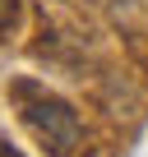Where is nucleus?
<instances>
[{"label":"nucleus","mask_w":148,"mask_h":157,"mask_svg":"<svg viewBox=\"0 0 148 157\" xmlns=\"http://www.w3.org/2000/svg\"><path fill=\"white\" fill-rule=\"evenodd\" d=\"M14 93H19V102H23L28 129H33L56 157H79V148H84V125H79V116H74L60 97L37 93V88H28V83H19Z\"/></svg>","instance_id":"obj_1"},{"label":"nucleus","mask_w":148,"mask_h":157,"mask_svg":"<svg viewBox=\"0 0 148 157\" xmlns=\"http://www.w3.org/2000/svg\"><path fill=\"white\" fill-rule=\"evenodd\" d=\"M14 19H19V5H14V0H0V33H10Z\"/></svg>","instance_id":"obj_2"}]
</instances>
